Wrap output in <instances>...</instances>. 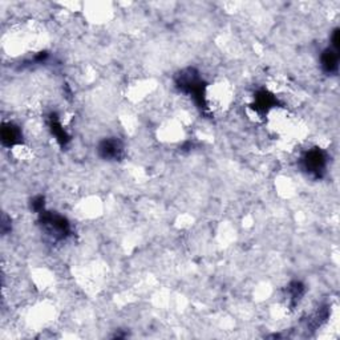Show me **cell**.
<instances>
[{
  "mask_svg": "<svg viewBox=\"0 0 340 340\" xmlns=\"http://www.w3.org/2000/svg\"><path fill=\"white\" fill-rule=\"evenodd\" d=\"M322 67L328 73L337 69V54L335 50H326L322 55Z\"/></svg>",
  "mask_w": 340,
  "mask_h": 340,
  "instance_id": "6da1fadb",
  "label": "cell"
},
{
  "mask_svg": "<svg viewBox=\"0 0 340 340\" xmlns=\"http://www.w3.org/2000/svg\"><path fill=\"white\" fill-rule=\"evenodd\" d=\"M324 160L326 158H324V156L320 152L314 151L307 154V157H306V166L311 172H319L324 166Z\"/></svg>",
  "mask_w": 340,
  "mask_h": 340,
  "instance_id": "7a4b0ae2",
  "label": "cell"
},
{
  "mask_svg": "<svg viewBox=\"0 0 340 340\" xmlns=\"http://www.w3.org/2000/svg\"><path fill=\"white\" fill-rule=\"evenodd\" d=\"M100 152L104 157H116L120 152V145L116 141H104L100 148Z\"/></svg>",
  "mask_w": 340,
  "mask_h": 340,
  "instance_id": "3957f363",
  "label": "cell"
}]
</instances>
